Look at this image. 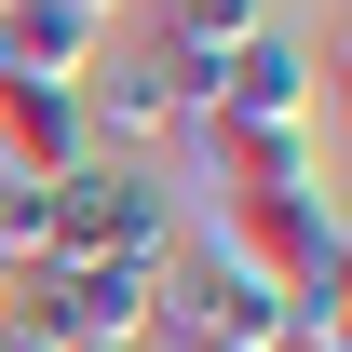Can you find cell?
Returning a JSON list of instances; mask_svg holds the SVG:
<instances>
[{"label": "cell", "instance_id": "6da1fadb", "mask_svg": "<svg viewBox=\"0 0 352 352\" xmlns=\"http://www.w3.org/2000/svg\"><path fill=\"white\" fill-rule=\"evenodd\" d=\"M163 244H176V204H163V176L149 163H68L41 190V258L54 271H163Z\"/></svg>", "mask_w": 352, "mask_h": 352}, {"label": "cell", "instance_id": "7a4b0ae2", "mask_svg": "<svg viewBox=\"0 0 352 352\" xmlns=\"http://www.w3.org/2000/svg\"><path fill=\"white\" fill-rule=\"evenodd\" d=\"M163 325H190V352H271L298 311L271 298L217 230H176V244H163Z\"/></svg>", "mask_w": 352, "mask_h": 352}, {"label": "cell", "instance_id": "3957f363", "mask_svg": "<svg viewBox=\"0 0 352 352\" xmlns=\"http://www.w3.org/2000/svg\"><path fill=\"white\" fill-rule=\"evenodd\" d=\"M190 122H230V135H285V122H311V54L285 41V28H258L244 54H217V68H204Z\"/></svg>", "mask_w": 352, "mask_h": 352}, {"label": "cell", "instance_id": "277c9868", "mask_svg": "<svg viewBox=\"0 0 352 352\" xmlns=\"http://www.w3.org/2000/svg\"><path fill=\"white\" fill-rule=\"evenodd\" d=\"M109 14H122V0H0V68L82 95V68L109 54Z\"/></svg>", "mask_w": 352, "mask_h": 352}, {"label": "cell", "instance_id": "5b68a950", "mask_svg": "<svg viewBox=\"0 0 352 352\" xmlns=\"http://www.w3.org/2000/svg\"><path fill=\"white\" fill-rule=\"evenodd\" d=\"M176 122H190V82H176L163 54H135V68L95 54V68H82V135H95V163H109V149H149V135H176Z\"/></svg>", "mask_w": 352, "mask_h": 352}, {"label": "cell", "instance_id": "8992f818", "mask_svg": "<svg viewBox=\"0 0 352 352\" xmlns=\"http://www.w3.org/2000/svg\"><path fill=\"white\" fill-rule=\"evenodd\" d=\"M68 163H95V135H82V95H68V82H14V68H0V176L54 190Z\"/></svg>", "mask_w": 352, "mask_h": 352}, {"label": "cell", "instance_id": "52a82bcc", "mask_svg": "<svg viewBox=\"0 0 352 352\" xmlns=\"http://www.w3.org/2000/svg\"><path fill=\"white\" fill-rule=\"evenodd\" d=\"M176 135H204V163H217V204H244V190H325V149H311V122H285V135L176 122Z\"/></svg>", "mask_w": 352, "mask_h": 352}, {"label": "cell", "instance_id": "ba28073f", "mask_svg": "<svg viewBox=\"0 0 352 352\" xmlns=\"http://www.w3.org/2000/svg\"><path fill=\"white\" fill-rule=\"evenodd\" d=\"M258 28H271V0H163V68L204 95V68H217V54H244Z\"/></svg>", "mask_w": 352, "mask_h": 352}, {"label": "cell", "instance_id": "9c48e42d", "mask_svg": "<svg viewBox=\"0 0 352 352\" xmlns=\"http://www.w3.org/2000/svg\"><path fill=\"white\" fill-rule=\"evenodd\" d=\"M271 352H339V325H311V311H298V325H285Z\"/></svg>", "mask_w": 352, "mask_h": 352}]
</instances>
